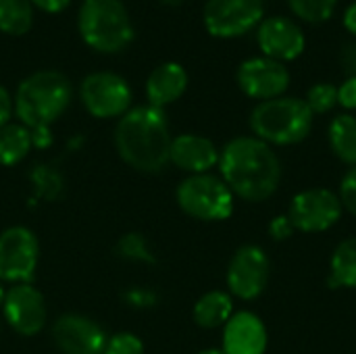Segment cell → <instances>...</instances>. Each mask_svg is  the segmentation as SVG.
Segmentation results:
<instances>
[{"label": "cell", "mask_w": 356, "mask_h": 354, "mask_svg": "<svg viewBox=\"0 0 356 354\" xmlns=\"http://www.w3.org/2000/svg\"><path fill=\"white\" fill-rule=\"evenodd\" d=\"M219 177L236 198L267 202L282 184V161L273 146L254 136H238L219 150Z\"/></svg>", "instance_id": "6da1fadb"}, {"label": "cell", "mask_w": 356, "mask_h": 354, "mask_svg": "<svg viewBox=\"0 0 356 354\" xmlns=\"http://www.w3.org/2000/svg\"><path fill=\"white\" fill-rule=\"evenodd\" d=\"M169 121L163 108L142 104L129 108L117 123L115 146L119 156L140 173H159L169 163Z\"/></svg>", "instance_id": "7a4b0ae2"}, {"label": "cell", "mask_w": 356, "mask_h": 354, "mask_svg": "<svg viewBox=\"0 0 356 354\" xmlns=\"http://www.w3.org/2000/svg\"><path fill=\"white\" fill-rule=\"evenodd\" d=\"M71 102L69 79L54 69L25 77L15 94V113L27 129L50 127Z\"/></svg>", "instance_id": "3957f363"}, {"label": "cell", "mask_w": 356, "mask_h": 354, "mask_svg": "<svg viewBox=\"0 0 356 354\" xmlns=\"http://www.w3.org/2000/svg\"><path fill=\"white\" fill-rule=\"evenodd\" d=\"M315 115L305 98L280 96L259 102L250 113L252 136L269 146H296L313 131Z\"/></svg>", "instance_id": "277c9868"}, {"label": "cell", "mask_w": 356, "mask_h": 354, "mask_svg": "<svg viewBox=\"0 0 356 354\" xmlns=\"http://www.w3.org/2000/svg\"><path fill=\"white\" fill-rule=\"evenodd\" d=\"M77 27L81 40L104 54L119 52L134 40V25L121 0H83Z\"/></svg>", "instance_id": "5b68a950"}, {"label": "cell", "mask_w": 356, "mask_h": 354, "mask_svg": "<svg viewBox=\"0 0 356 354\" xmlns=\"http://www.w3.org/2000/svg\"><path fill=\"white\" fill-rule=\"evenodd\" d=\"M179 209L198 221L219 223L234 215L236 196L227 184L213 173L188 175L175 192Z\"/></svg>", "instance_id": "8992f818"}, {"label": "cell", "mask_w": 356, "mask_h": 354, "mask_svg": "<svg viewBox=\"0 0 356 354\" xmlns=\"http://www.w3.org/2000/svg\"><path fill=\"white\" fill-rule=\"evenodd\" d=\"M300 234H323L340 223L344 209L338 192L330 188H309L292 196L286 213Z\"/></svg>", "instance_id": "52a82bcc"}, {"label": "cell", "mask_w": 356, "mask_h": 354, "mask_svg": "<svg viewBox=\"0 0 356 354\" xmlns=\"http://www.w3.org/2000/svg\"><path fill=\"white\" fill-rule=\"evenodd\" d=\"M269 277H271V259L265 252V248L257 244L240 246L234 252L225 271L227 292L244 303L257 300L267 290Z\"/></svg>", "instance_id": "ba28073f"}, {"label": "cell", "mask_w": 356, "mask_h": 354, "mask_svg": "<svg viewBox=\"0 0 356 354\" xmlns=\"http://www.w3.org/2000/svg\"><path fill=\"white\" fill-rule=\"evenodd\" d=\"M79 96L86 111L96 119L123 117L131 108V88L113 71L90 73L81 81Z\"/></svg>", "instance_id": "9c48e42d"}, {"label": "cell", "mask_w": 356, "mask_h": 354, "mask_svg": "<svg viewBox=\"0 0 356 354\" xmlns=\"http://www.w3.org/2000/svg\"><path fill=\"white\" fill-rule=\"evenodd\" d=\"M263 15V0H207L202 21L213 38L229 40L259 27Z\"/></svg>", "instance_id": "30bf717a"}, {"label": "cell", "mask_w": 356, "mask_h": 354, "mask_svg": "<svg viewBox=\"0 0 356 354\" xmlns=\"http://www.w3.org/2000/svg\"><path fill=\"white\" fill-rule=\"evenodd\" d=\"M40 244L31 230L23 225L8 227L0 234V282L31 284L38 267Z\"/></svg>", "instance_id": "8fae6325"}, {"label": "cell", "mask_w": 356, "mask_h": 354, "mask_svg": "<svg viewBox=\"0 0 356 354\" xmlns=\"http://www.w3.org/2000/svg\"><path fill=\"white\" fill-rule=\"evenodd\" d=\"M240 90L259 102H267L280 98L290 88V71L284 63L267 58V56H252L246 58L236 73Z\"/></svg>", "instance_id": "7c38bea8"}, {"label": "cell", "mask_w": 356, "mask_h": 354, "mask_svg": "<svg viewBox=\"0 0 356 354\" xmlns=\"http://www.w3.org/2000/svg\"><path fill=\"white\" fill-rule=\"evenodd\" d=\"M2 313L19 336H35L44 330L48 309L42 292L31 284H15L6 290Z\"/></svg>", "instance_id": "4fadbf2b"}, {"label": "cell", "mask_w": 356, "mask_h": 354, "mask_svg": "<svg viewBox=\"0 0 356 354\" xmlns=\"http://www.w3.org/2000/svg\"><path fill=\"white\" fill-rule=\"evenodd\" d=\"M257 42L263 56L290 63L296 61L307 48V35L298 23L288 17H269L263 19L257 31Z\"/></svg>", "instance_id": "5bb4252c"}, {"label": "cell", "mask_w": 356, "mask_h": 354, "mask_svg": "<svg viewBox=\"0 0 356 354\" xmlns=\"http://www.w3.org/2000/svg\"><path fill=\"white\" fill-rule=\"evenodd\" d=\"M52 340L63 354H102L108 338L94 319L69 313L52 323Z\"/></svg>", "instance_id": "9a60e30c"}, {"label": "cell", "mask_w": 356, "mask_h": 354, "mask_svg": "<svg viewBox=\"0 0 356 354\" xmlns=\"http://www.w3.org/2000/svg\"><path fill=\"white\" fill-rule=\"evenodd\" d=\"M269 334L263 319L252 311H238L223 325L221 351L223 354H265Z\"/></svg>", "instance_id": "2e32d148"}, {"label": "cell", "mask_w": 356, "mask_h": 354, "mask_svg": "<svg viewBox=\"0 0 356 354\" xmlns=\"http://www.w3.org/2000/svg\"><path fill=\"white\" fill-rule=\"evenodd\" d=\"M169 163H173L177 169L190 175L211 173V169L219 165V150L204 136L181 134V136H175L171 142Z\"/></svg>", "instance_id": "e0dca14e"}, {"label": "cell", "mask_w": 356, "mask_h": 354, "mask_svg": "<svg viewBox=\"0 0 356 354\" xmlns=\"http://www.w3.org/2000/svg\"><path fill=\"white\" fill-rule=\"evenodd\" d=\"M188 90V71L179 63H163L146 79V98L150 106L165 108L179 100Z\"/></svg>", "instance_id": "ac0fdd59"}, {"label": "cell", "mask_w": 356, "mask_h": 354, "mask_svg": "<svg viewBox=\"0 0 356 354\" xmlns=\"http://www.w3.org/2000/svg\"><path fill=\"white\" fill-rule=\"evenodd\" d=\"M234 313V296L225 290H211L196 300L192 317L198 328L217 330L223 328Z\"/></svg>", "instance_id": "d6986e66"}, {"label": "cell", "mask_w": 356, "mask_h": 354, "mask_svg": "<svg viewBox=\"0 0 356 354\" xmlns=\"http://www.w3.org/2000/svg\"><path fill=\"white\" fill-rule=\"evenodd\" d=\"M327 286L332 290L346 288L356 290V236L342 240L330 259V275Z\"/></svg>", "instance_id": "ffe728a7"}, {"label": "cell", "mask_w": 356, "mask_h": 354, "mask_svg": "<svg viewBox=\"0 0 356 354\" xmlns=\"http://www.w3.org/2000/svg\"><path fill=\"white\" fill-rule=\"evenodd\" d=\"M327 142L338 161L348 167L356 165V117L350 113H340L332 119L327 127Z\"/></svg>", "instance_id": "44dd1931"}, {"label": "cell", "mask_w": 356, "mask_h": 354, "mask_svg": "<svg viewBox=\"0 0 356 354\" xmlns=\"http://www.w3.org/2000/svg\"><path fill=\"white\" fill-rule=\"evenodd\" d=\"M31 150V134L23 123H8L0 127V165L13 167L21 163Z\"/></svg>", "instance_id": "7402d4cb"}, {"label": "cell", "mask_w": 356, "mask_h": 354, "mask_svg": "<svg viewBox=\"0 0 356 354\" xmlns=\"http://www.w3.org/2000/svg\"><path fill=\"white\" fill-rule=\"evenodd\" d=\"M33 25L31 0H0V31L23 35Z\"/></svg>", "instance_id": "603a6c76"}, {"label": "cell", "mask_w": 356, "mask_h": 354, "mask_svg": "<svg viewBox=\"0 0 356 354\" xmlns=\"http://www.w3.org/2000/svg\"><path fill=\"white\" fill-rule=\"evenodd\" d=\"M29 179L38 198L52 202L63 194V175L50 165H35L29 171Z\"/></svg>", "instance_id": "cb8c5ba5"}, {"label": "cell", "mask_w": 356, "mask_h": 354, "mask_svg": "<svg viewBox=\"0 0 356 354\" xmlns=\"http://www.w3.org/2000/svg\"><path fill=\"white\" fill-rule=\"evenodd\" d=\"M292 13L307 23H323L332 19L338 0H288Z\"/></svg>", "instance_id": "d4e9b609"}, {"label": "cell", "mask_w": 356, "mask_h": 354, "mask_svg": "<svg viewBox=\"0 0 356 354\" xmlns=\"http://www.w3.org/2000/svg\"><path fill=\"white\" fill-rule=\"evenodd\" d=\"M305 102L309 104L313 115H325L334 106H338V86L325 81L315 83L313 88H309Z\"/></svg>", "instance_id": "484cf974"}, {"label": "cell", "mask_w": 356, "mask_h": 354, "mask_svg": "<svg viewBox=\"0 0 356 354\" xmlns=\"http://www.w3.org/2000/svg\"><path fill=\"white\" fill-rule=\"evenodd\" d=\"M117 252L123 259L140 261V263H154V255L142 234H125L117 242Z\"/></svg>", "instance_id": "4316f807"}, {"label": "cell", "mask_w": 356, "mask_h": 354, "mask_svg": "<svg viewBox=\"0 0 356 354\" xmlns=\"http://www.w3.org/2000/svg\"><path fill=\"white\" fill-rule=\"evenodd\" d=\"M102 354H144V344L136 334L121 332L106 340Z\"/></svg>", "instance_id": "83f0119b"}, {"label": "cell", "mask_w": 356, "mask_h": 354, "mask_svg": "<svg viewBox=\"0 0 356 354\" xmlns=\"http://www.w3.org/2000/svg\"><path fill=\"white\" fill-rule=\"evenodd\" d=\"M338 196H340L342 209L348 211L356 219V165L342 175L340 186H338Z\"/></svg>", "instance_id": "f1b7e54d"}, {"label": "cell", "mask_w": 356, "mask_h": 354, "mask_svg": "<svg viewBox=\"0 0 356 354\" xmlns=\"http://www.w3.org/2000/svg\"><path fill=\"white\" fill-rule=\"evenodd\" d=\"M267 232H269L271 240H275V242H286L296 234V230H294V225H292V221H290V217L286 213L273 217L269 221V225H267Z\"/></svg>", "instance_id": "f546056e"}, {"label": "cell", "mask_w": 356, "mask_h": 354, "mask_svg": "<svg viewBox=\"0 0 356 354\" xmlns=\"http://www.w3.org/2000/svg\"><path fill=\"white\" fill-rule=\"evenodd\" d=\"M338 104L346 111L356 108V75H350L342 86H338Z\"/></svg>", "instance_id": "4dcf8cb0"}, {"label": "cell", "mask_w": 356, "mask_h": 354, "mask_svg": "<svg viewBox=\"0 0 356 354\" xmlns=\"http://www.w3.org/2000/svg\"><path fill=\"white\" fill-rule=\"evenodd\" d=\"M125 300H127V305H131V307H142V309L156 305V296H154L150 290H142V288L129 290V292L125 294Z\"/></svg>", "instance_id": "1f68e13d"}, {"label": "cell", "mask_w": 356, "mask_h": 354, "mask_svg": "<svg viewBox=\"0 0 356 354\" xmlns=\"http://www.w3.org/2000/svg\"><path fill=\"white\" fill-rule=\"evenodd\" d=\"M15 113V100L10 98L8 90L0 86V127L10 123V117Z\"/></svg>", "instance_id": "d6a6232c"}, {"label": "cell", "mask_w": 356, "mask_h": 354, "mask_svg": "<svg viewBox=\"0 0 356 354\" xmlns=\"http://www.w3.org/2000/svg\"><path fill=\"white\" fill-rule=\"evenodd\" d=\"M31 4L44 13L56 15V13H63L71 4V0H31Z\"/></svg>", "instance_id": "836d02e7"}, {"label": "cell", "mask_w": 356, "mask_h": 354, "mask_svg": "<svg viewBox=\"0 0 356 354\" xmlns=\"http://www.w3.org/2000/svg\"><path fill=\"white\" fill-rule=\"evenodd\" d=\"M29 134H31V146L33 148H48L52 144V131H50V127L29 129Z\"/></svg>", "instance_id": "e575fe53"}, {"label": "cell", "mask_w": 356, "mask_h": 354, "mask_svg": "<svg viewBox=\"0 0 356 354\" xmlns=\"http://www.w3.org/2000/svg\"><path fill=\"white\" fill-rule=\"evenodd\" d=\"M344 27L348 29V33L356 35V2L344 10Z\"/></svg>", "instance_id": "d590c367"}, {"label": "cell", "mask_w": 356, "mask_h": 354, "mask_svg": "<svg viewBox=\"0 0 356 354\" xmlns=\"http://www.w3.org/2000/svg\"><path fill=\"white\" fill-rule=\"evenodd\" d=\"M344 61L348 65V69L353 71V75H356V44L355 46H348L346 52H344Z\"/></svg>", "instance_id": "8d00e7d4"}, {"label": "cell", "mask_w": 356, "mask_h": 354, "mask_svg": "<svg viewBox=\"0 0 356 354\" xmlns=\"http://www.w3.org/2000/svg\"><path fill=\"white\" fill-rule=\"evenodd\" d=\"M196 354H223V351L221 348H202L200 353Z\"/></svg>", "instance_id": "74e56055"}, {"label": "cell", "mask_w": 356, "mask_h": 354, "mask_svg": "<svg viewBox=\"0 0 356 354\" xmlns=\"http://www.w3.org/2000/svg\"><path fill=\"white\" fill-rule=\"evenodd\" d=\"M4 296H6V292H4V288L0 286V309H2V305H4Z\"/></svg>", "instance_id": "f35d334b"}]
</instances>
